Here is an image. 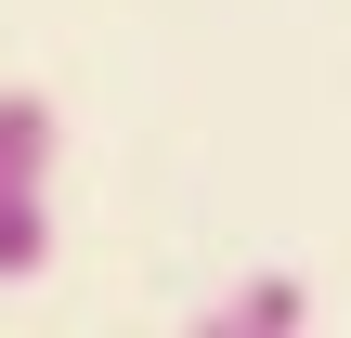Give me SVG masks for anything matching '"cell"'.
<instances>
[{"label":"cell","instance_id":"1","mask_svg":"<svg viewBox=\"0 0 351 338\" xmlns=\"http://www.w3.org/2000/svg\"><path fill=\"white\" fill-rule=\"evenodd\" d=\"M52 261V104L0 91V287Z\"/></svg>","mask_w":351,"mask_h":338},{"label":"cell","instance_id":"2","mask_svg":"<svg viewBox=\"0 0 351 338\" xmlns=\"http://www.w3.org/2000/svg\"><path fill=\"white\" fill-rule=\"evenodd\" d=\"M313 326V287L300 274H247L234 300H208V338H300Z\"/></svg>","mask_w":351,"mask_h":338}]
</instances>
